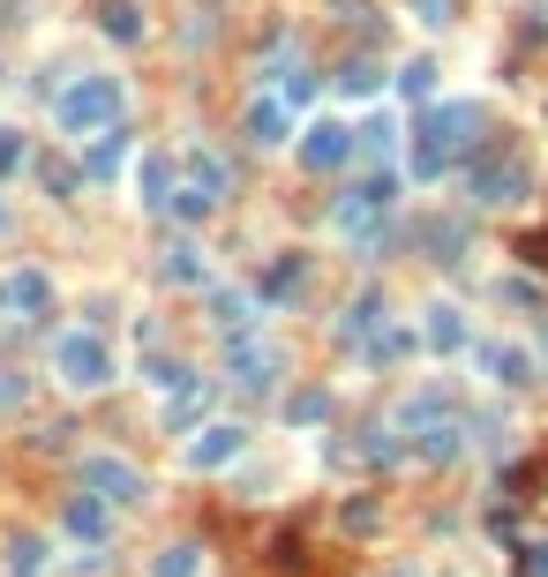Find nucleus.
<instances>
[{
  "label": "nucleus",
  "instance_id": "c85d7f7f",
  "mask_svg": "<svg viewBox=\"0 0 548 577\" xmlns=\"http://www.w3.org/2000/svg\"><path fill=\"white\" fill-rule=\"evenodd\" d=\"M338 90H346V98H376V90H383V68H376V53H353V60L338 68Z\"/></svg>",
  "mask_w": 548,
  "mask_h": 577
},
{
  "label": "nucleus",
  "instance_id": "4c0bfd02",
  "mask_svg": "<svg viewBox=\"0 0 548 577\" xmlns=\"http://www.w3.org/2000/svg\"><path fill=\"white\" fill-rule=\"evenodd\" d=\"M15 165H23V135H15V127H0V180H8Z\"/></svg>",
  "mask_w": 548,
  "mask_h": 577
},
{
  "label": "nucleus",
  "instance_id": "20e7f679",
  "mask_svg": "<svg viewBox=\"0 0 548 577\" xmlns=\"http://www.w3.org/2000/svg\"><path fill=\"white\" fill-rule=\"evenodd\" d=\"M226 196H233V165L218 158V151H204V143H196V151L180 158V188H173V210H180L188 225H204L211 210H226Z\"/></svg>",
  "mask_w": 548,
  "mask_h": 577
},
{
  "label": "nucleus",
  "instance_id": "c9c22d12",
  "mask_svg": "<svg viewBox=\"0 0 548 577\" xmlns=\"http://www.w3.org/2000/svg\"><path fill=\"white\" fill-rule=\"evenodd\" d=\"M23 398H31V382H23V375H15V368H0V412H15V406H23Z\"/></svg>",
  "mask_w": 548,
  "mask_h": 577
},
{
  "label": "nucleus",
  "instance_id": "c756f323",
  "mask_svg": "<svg viewBox=\"0 0 548 577\" xmlns=\"http://www.w3.org/2000/svg\"><path fill=\"white\" fill-rule=\"evenodd\" d=\"M0 577H45V540L39 533H15L8 540V570Z\"/></svg>",
  "mask_w": 548,
  "mask_h": 577
},
{
  "label": "nucleus",
  "instance_id": "bb28decb",
  "mask_svg": "<svg viewBox=\"0 0 548 577\" xmlns=\"http://www.w3.org/2000/svg\"><path fill=\"white\" fill-rule=\"evenodd\" d=\"M473 360L496 375V382H526V375H534V360H526L518 345H473Z\"/></svg>",
  "mask_w": 548,
  "mask_h": 577
},
{
  "label": "nucleus",
  "instance_id": "a19ab883",
  "mask_svg": "<svg viewBox=\"0 0 548 577\" xmlns=\"http://www.w3.org/2000/svg\"><path fill=\"white\" fill-rule=\"evenodd\" d=\"M383 577H414V570H383Z\"/></svg>",
  "mask_w": 548,
  "mask_h": 577
},
{
  "label": "nucleus",
  "instance_id": "9d476101",
  "mask_svg": "<svg viewBox=\"0 0 548 577\" xmlns=\"http://www.w3.org/2000/svg\"><path fill=\"white\" fill-rule=\"evenodd\" d=\"M226 375H233L249 398H263V390L278 382V345H271V337H233V345H226Z\"/></svg>",
  "mask_w": 548,
  "mask_h": 577
},
{
  "label": "nucleus",
  "instance_id": "1a4fd4ad",
  "mask_svg": "<svg viewBox=\"0 0 548 577\" xmlns=\"http://www.w3.org/2000/svg\"><path fill=\"white\" fill-rule=\"evenodd\" d=\"M451 420H465V412H459V390H451V382H421V390L398 406V428H406V443H414V435H428V428H451ZM406 457H414V451H406Z\"/></svg>",
  "mask_w": 548,
  "mask_h": 577
},
{
  "label": "nucleus",
  "instance_id": "f8f14e48",
  "mask_svg": "<svg viewBox=\"0 0 548 577\" xmlns=\"http://www.w3.org/2000/svg\"><path fill=\"white\" fill-rule=\"evenodd\" d=\"M204 300H211V323H218V337H226V345H233V337H255L263 292H249V286H211Z\"/></svg>",
  "mask_w": 548,
  "mask_h": 577
},
{
  "label": "nucleus",
  "instance_id": "b1692460",
  "mask_svg": "<svg viewBox=\"0 0 548 577\" xmlns=\"http://www.w3.org/2000/svg\"><path fill=\"white\" fill-rule=\"evenodd\" d=\"M98 31L113 45H143V8H135V0H106V8H98Z\"/></svg>",
  "mask_w": 548,
  "mask_h": 577
},
{
  "label": "nucleus",
  "instance_id": "7ed1b4c3",
  "mask_svg": "<svg viewBox=\"0 0 548 577\" xmlns=\"http://www.w3.org/2000/svg\"><path fill=\"white\" fill-rule=\"evenodd\" d=\"M391 210H398V173H361L331 203V225L353 247H383V218H391Z\"/></svg>",
  "mask_w": 548,
  "mask_h": 577
},
{
  "label": "nucleus",
  "instance_id": "423d86ee",
  "mask_svg": "<svg viewBox=\"0 0 548 577\" xmlns=\"http://www.w3.org/2000/svg\"><path fill=\"white\" fill-rule=\"evenodd\" d=\"M53 375H61L68 390H106V382H113L106 337H98V330H61V337H53Z\"/></svg>",
  "mask_w": 548,
  "mask_h": 577
},
{
  "label": "nucleus",
  "instance_id": "7c9ffc66",
  "mask_svg": "<svg viewBox=\"0 0 548 577\" xmlns=\"http://www.w3.org/2000/svg\"><path fill=\"white\" fill-rule=\"evenodd\" d=\"M204 570V547L196 540H173V547H158V563H151V577H196Z\"/></svg>",
  "mask_w": 548,
  "mask_h": 577
},
{
  "label": "nucleus",
  "instance_id": "39448f33",
  "mask_svg": "<svg viewBox=\"0 0 548 577\" xmlns=\"http://www.w3.org/2000/svg\"><path fill=\"white\" fill-rule=\"evenodd\" d=\"M465 196L489 203V210L534 196V158H518V151H481V158H465Z\"/></svg>",
  "mask_w": 548,
  "mask_h": 577
},
{
  "label": "nucleus",
  "instance_id": "aec40b11",
  "mask_svg": "<svg viewBox=\"0 0 548 577\" xmlns=\"http://www.w3.org/2000/svg\"><path fill=\"white\" fill-rule=\"evenodd\" d=\"M421 345H428V353H465V345H473V330H465V315L451 308V300H436V308H428Z\"/></svg>",
  "mask_w": 548,
  "mask_h": 577
},
{
  "label": "nucleus",
  "instance_id": "6e6552de",
  "mask_svg": "<svg viewBox=\"0 0 548 577\" xmlns=\"http://www.w3.org/2000/svg\"><path fill=\"white\" fill-rule=\"evenodd\" d=\"M61 533L76 540V547H84V563H90V555H106V547H113V510H106L98 495H68V502H61Z\"/></svg>",
  "mask_w": 548,
  "mask_h": 577
},
{
  "label": "nucleus",
  "instance_id": "cd10ccee",
  "mask_svg": "<svg viewBox=\"0 0 548 577\" xmlns=\"http://www.w3.org/2000/svg\"><path fill=\"white\" fill-rule=\"evenodd\" d=\"M173 188H180V165L173 158H143V203L173 210Z\"/></svg>",
  "mask_w": 548,
  "mask_h": 577
},
{
  "label": "nucleus",
  "instance_id": "2f4dec72",
  "mask_svg": "<svg viewBox=\"0 0 548 577\" xmlns=\"http://www.w3.org/2000/svg\"><path fill=\"white\" fill-rule=\"evenodd\" d=\"M398 98L406 106H436V60H406L398 68Z\"/></svg>",
  "mask_w": 548,
  "mask_h": 577
},
{
  "label": "nucleus",
  "instance_id": "a211bd4d",
  "mask_svg": "<svg viewBox=\"0 0 548 577\" xmlns=\"http://www.w3.org/2000/svg\"><path fill=\"white\" fill-rule=\"evenodd\" d=\"M414 247H428V263H459L465 255V218H414Z\"/></svg>",
  "mask_w": 548,
  "mask_h": 577
},
{
  "label": "nucleus",
  "instance_id": "412c9836",
  "mask_svg": "<svg viewBox=\"0 0 548 577\" xmlns=\"http://www.w3.org/2000/svg\"><path fill=\"white\" fill-rule=\"evenodd\" d=\"M465 435H473V428H465V420H451V428H428V435H414L406 451L421 457V465H451V457L465 451Z\"/></svg>",
  "mask_w": 548,
  "mask_h": 577
},
{
  "label": "nucleus",
  "instance_id": "f704fd0d",
  "mask_svg": "<svg viewBox=\"0 0 548 577\" xmlns=\"http://www.w3.org/2000/svg\"><path fill=\"white\" fill-rule=\"evenodd\" d=\"M361 457H369V465H398V457H406V443H398L391 428H361Z\"/></svg>",
  "mask_w": 548,
  "mask_h": 577
},
{
  "label": "nucleus",
  "instance_id": "f257e3e1",
  "mask_svg": "<svg viewBox=\"0 0 548 577\" xmlns=\"http://www.w3.org/2000/svg\"><path fill=\"white\" fill-rule=\"evenodd\" d=\"M473 127H481V106H465V98L428 106L421 121H414V143H406V173L414 180H443L459 165V151H473Z\"/></svg>",
  "mask_w": 548,
  "mask_h": 577
},
{
  "label": "nucleus",
  "instance_id": "f3484780",
  "mask_svg": "<svg viewBox=\"0 0 548 577\" xmlns=\"http://www.w3.org/2000/svg\"><path fill=\"white\" fill-rule=\"evenodd\" d=\"M241 135H249L255 151H278V143L294 135V113H286V98H255L249 121H241Z\"/></svg>",
  "mask_w": 548,
  "mask_h": 577
},
{
  "label": "nucleus",
  "instance_id": "5701e85b",
  "mask_svg": "<svg viewBox=\"0 0 548 577\" xmlns=\"http://www.w3.org/2000/svg\"><path fill=\"white\" fill-rule=\"evenodd\" d=\"M204 406H211V382L196 375L188 390H173V398H166V435H188V428L204 420Z\"/></svg>",
  "mask_w": 548,
  "mask_h": 577
},
{
  "label": "nucleus",
  "instance_id": "ddd939ff",
  "mask_svg": "<svg viewBox=\"0 0 548 577\" xmlns=\"http://www.w3.org/2000/svg\"><path fill=\"white\" fill-rule=\"evenodd\" d=\"M241 443H249L241 420H211V428H196V443H188V473H218V465H233Z\"/></svg>",
  "mask_w": 548,
  "mask_h": 577
},
{
  "label": "nucleus",
  "instance_id": "4468645a",
  "mask_svg": "<svg viewBox=\"0 0 548 577\" xmlns=\"http://www.w3.org/2000/svg\"><path fill=\"white\" fill-rule=\"evenodd\" d=\"M53 308V278L45 270H8L0 278V315H45Z\"/></svg>",
  "mask_w": 548,
  "mask_h": 577
},
{
  "label": "nucleus",
  "instance_id": "f03ea898",
  "mask_svg": "<svg viewBox=\"0 0 548 577\" xmlns=\"http://www.w3.org/2000/svg\"><path fill=\"white\" fill-rule=\"evenodd\" d=\"M45 98H53V127L61 135H106V127H121V82L113 76H68Z\"/></svg>",
  "mask_w": 548,
  "mask_h": 577
},
{
  "label": "nucleus",
  "instance_id": "393cba45",
  "mask_svg": "<svg viewBox=\"0 0 548 577\" xmlns=\"http://www.w3.org/2000/svg\"><path fill=\"white\" fill-rule=\"evenodd\" d=\"M300 286H308V263H300V255H278V263H271V278H263V308H286Z\"/></svg>",
  "mask_w": 548,
  "mask_h": 577
},
{
  "label": "nucleus",
  "instance_id": "ea45409f",
  "mask_svg": "<svg viewBox=\"0 0 548 577\" xmlns=\"http://www.w3.org/2000/svg\"><path fill=\"white\" fill-rule=\"evenodd\" d=\"M421 8V23H451V0H414Z\"/></svg>",
  "mask_w": 548,
  "mask_h": 577
},
{
  "label": "nucleus",
  "instance_id": "9b49d317",
  "mask_svg": "<svg viewBox=\"0 0 548 577\" xmlns=\"http://www.w3.org/2000/svg\"><path fill=\"white\" fill-rule=\"evenodd\" d=\"M300 165H308V173H338V165H353V127H346V121H308V127H300Z\"/></svg>",
  "mask_w": 548,
  "mask_h": 577
},
{
  "label": "nucleus",
  "instance_id": "2eb2a0df",
  "mask_svg": "<svg viewBox=\"0 0 548 577\" xmlns=\"http://www.w3.org/2000/svg\"><path fill=\"white\" fill-rule=\"evenodd\" d=\"M128 151H135V143H128V127H106V135L84 151V180H90V188H113V180H121V165H128Z\"/></svg>",
  "mask_w": 548,
  "mask_h": 577
},
{
  "label": "nucleus",
  "instance_id": "6ab92c4d",
  "mask_svg": "<svg viewBox=\"0 0 548 577\" xmlns=\"http://www.w3.org/2000/svg\"><path fill=\"white\" fill-rule=\"evenodd\" d=\"M158 278H166V286H204L211 292V270H204V247L196 241H166L158 247Z\"/></svg>",
  "mask_w": 548,
  "mask_h": 577
},
{
  "label": "nucleus",
  "instance_id": "4be33fe9",
  "mask_svg": "<svg viewBox=\"0 0 548 577\" xmlns=\"http://www.w3.org/2000/svg\"><path fill=\"white\" fill-rule=\"evenodd\" d=\"M391 151H398V127L383 121V113L353 127V165H391Z\"/></svg>",
  "mask_w": 548,
  "mask_h": 577
},
{
  "label": "nucleus",
  "instance_id": "dca6fc26",
  "mask_svg": "<svg viewBox=\"0 0 548 577\" xmlns=\"http://www.w3.org/2000/svg\"><path fill=\"white\" fill-rule=\"evenodd\" d=\"M383 323H391V315H383V292H361V300H353V308L338 315V345H353V353H369Z\"/></svg>",
  "mask_w": 548,
  "mask_h": 577
},
{
  "label": "nucleus",
  "instance_id": "e433bc0d",
  "mask_svg": "<svg viewBox=\"0 0 548 577\" xmlns=\"http://www.w3.org/2000/svg\"><path fill=\"white\" fill-rule=\"evenodd\" d=\"M511 300H518V308H541V300H548V286H541V278H511Z\"/></svg>",
  "mask_w": 548,
  "mask_h": 577
},
{
  "label": "nucleus",
  "instance_id": "0eeeda50",
  "mask_svg": "<svg viewBox=\"0 0 548 577\" xmlns=\"http://www.w3.org/2000/svg\"><path fill=\"white\" fill-rule=\"evenodd\" d=\"M76 480H84V495H98L106 510H135V502L151 495V480H143L128 457H113V451H90L84 465H76Z\"/></svg>",
  "mask_w": 548,
  "mask_h": 577
},
{
  "label": "nucleus",
  "instance_id": "473e14b6",
  "mask_svg": "<svg viewBox=\"0 0 548 577\" xmlns=\"http://www.w3.org/2000/svg\"><path fill=\"white\" fill-rule=\"evenodd\" d=\"M278 98H286V113H300V106H308V98H316V76H308V60H286V76H278Z\"/></svg>",
  "mask_w": 548,
  "mask_h": 577
},
{
  "label": "nucleus",
  "instance_id": "58836bf2",
  "mask_svg": "<svg viewBox=\"0 0 548 577\" xmlns=\"http://www.w3.org/2000/svg\"><path fill=\"white\" fill-rule=\"evenodd\" d=\"M518 570H526V577H548V540H541V547H526V555H518Z\"/></svg>",
  "mask_w": 548,
  "mask_h": 577
},
{
  "label": "nucleus",
  "instance_id": "72a5a7b5",
  "mask_svg": "<svg viewBox=\"0 0 548 577\" xmlns=\"http://www.w3.org/2000/svg\"><path fill=\"white\" fill-rule=\"evenodd\" d=\"M324 412H331V398H324V390H294V398H286V428H316Z\"/></svg>",
  "mask_w": 548,
  "mask_h": 577
},
{
  "label": "nucleus",
  "instance_id": "a878e982",
  "mask_svg": "<svg viewBox=\"0 0 548 577\" xmlns=\"http://www.w3.org/2000/svg\"><path fill=\"white\" fill-rule=\"evenodd\" d=\"M414 345H421V337H414V323H383V330H376V345H369L361 360H369V368H391V360H406Z\"/></svg>",
  "mask_w": 548,
  "mask_h": 577
},
{
  "label": "nucleus",
  "instance_id": "79ce46f5",
  "mask_svg": "<svg viewBox=\"0 0 548 577\" xmlns=\"http://www.w3.org/2000/svg\"><path fill=\"white\" fill-rule=\"evenodd\" d=\"M541 353H548V330H541Z\"/></svg>",
  "mask_w": 548,
  "mask_h": 577
}]
</instances>
